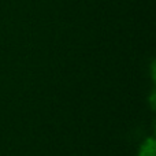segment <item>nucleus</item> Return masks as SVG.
<instances>
[{"label":"nucleus","mask_w":156,"mask_h":156,"mask_svg":"<svg viewBox=\"0 0 156 156\" xmlns=\"http://www.w3.org/2000/svg\"><path fill=\"white\" fill-rule=\"evenodd\" d=\"M138 156H156V143L154 137H149L140 145Z\"/></svg>","instance_id":"obj_1"}]
</instances>
